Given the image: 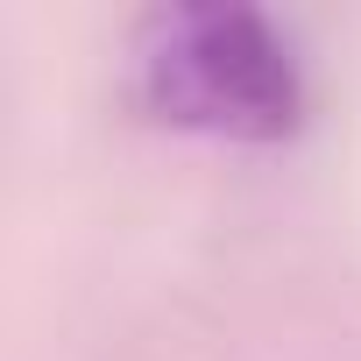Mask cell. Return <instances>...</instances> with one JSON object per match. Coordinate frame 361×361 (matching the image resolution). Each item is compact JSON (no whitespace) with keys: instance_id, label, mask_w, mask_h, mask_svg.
I'll return each instance as SVG.
<instances>
[{"instance_id":"obj_1","label":"cell","mask_w":361,"mask_h":361,"mask_svg":"<svg viewBox=\"0 0 361 361\" xmlns=\"http://www.w3.org/2000/svg\"><path fill=\"white\" fill-rule=\"evenodd\" d=\"M128 99L192 135H227V142H283L305 128L312 78L290 43L262 8L241 0H177L135 22L128 43Z\"/></svg>"}]
</instances>
